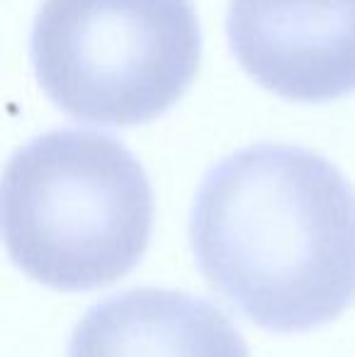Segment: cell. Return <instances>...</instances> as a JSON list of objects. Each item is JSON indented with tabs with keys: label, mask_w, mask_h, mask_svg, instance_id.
I'll use <instances>...</instances> for the list:
<instances>
[{
	"label": "cell",
	"mask_w": 355,
	"mask_h": 357,
	"mask_svg": "<svg viewBox=\"0 0 355 357\" xmlns=\"http://www.w3.org/2000/svg\"><path fill=\"white\" fill-rule=\"evenodd\" d=\"M190 245L207 284L270 333L322 328L355 301V190L317 151L263 142L212 165Z\"/></svg>",
	"instance_id": "1"
},
{
	"label": "cell",
	"mask_w": 355,
	"mask_h": 357,
	"mask_svg": "<svg viewBox=\"0 0 355 357\" xmlns=\"http://www.w3.org/2000/svg\"><path fill=\"white\" fill-rule=\"evenodd\" d=\"M151 226L146 170L103 132L52 129L5 165V248L49 289L90 291L122 280L142 263Z\"/></svg>",
	"instance_id": "2"
},
{
	"label": "cell",
	"mask_w": 355,
	"mask_h": 357,
	"mask_svg": "<svg viewBox=\"0 0 355 357\" xmlns=\"http://www.w3.org/2000/svg\"><path fill=\"white\" fill-rule=\"evenodd\" d=\"M199 20L190 0H42L29 34L42 90L68 117L151 122L192 83Z\"/></svg>",
	"instance_id": "3"
},
{
	"label": "cell",
	"mask_w": 355,
	"mask_h": 357,
	"mask_svg": "<svg viewBox=\"0 0 355 357\" xmlns=\"http://www.w3.org/2000/svg\"><path fill=\"white\" fill-rule=\"evenodd\" d=\"M227 34L239 63L282 98L355 93V0H232Z\"/></svg>",
	"instance_id": "4"
},
{
	"label": "cell",
	"mask_w": 355,
	"mask_h": 357,
	"mask_svg": "<svg viewBox=\"0 0 355 357\" xmlns=\"http://www.w3.org/2000/svg\"><path fill=\"white\" fill-rule=\"evenodd\" d=\"M66 357H248V348L219 306L185 291L139 287L90 306Z\"/></svg>",
	"instance_id": "5"
}]
</instances>
